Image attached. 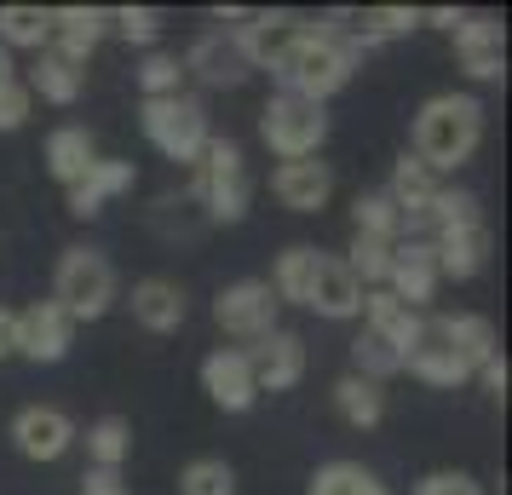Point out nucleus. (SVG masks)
Masks as SVG:
<instances>
[{"label": "nucleus", "mask_w": 512, "mask_h": 495, "mask_svg": "<svg viewBox=\"0 0 512 495\" xmlns=\"http://www.w3.org/2000/svg\"><path fill=\"white\" fill-rule=\"evenodd\" d=\"M363 52H369V41L357 29H346L340 18H323V24H305V35L288 47V58L271 75L282 81V93L305 98V104H328L334 93L351 87Z\"/></svg>", "instance_id": "nucleus-1"}, {"label": "nucleus", "mask_w": 512, "mask_h": 495, "mask_svg": "<svg viewBox=\"0 0 512 495\" xmlns=\"http://www.w3.org/2000/svg\"><path fill=\"white\" fill-rule=\"evenodd\" d=\"M484 144V104L478 93H438L420 104L415 116V162H426L432 173H455L478 156Z\"/></svg>", "instance_id": "nucleus-2"}, {"label": "nucleus", "mask_w": 512, "mask_h": 495, "mask_svg": "<svg viewBox=\"0 0 512 495\" xmlns=\"http://www.w3.org/2000/svg\"><path fill=\"white\" fill-rule=\"evenodd\" d=\"M52 306L64 311L70 323H98L104 311L116 306V265L104 248H87L75 242L58 254V271H52Z\"/></svg>", "instance_id": "nucleus-3"}, {"label": "nucleus", "mask_w": 512, "mask_h": 495, "mask_svg": "<svg viewBox=\"0 0 512 495\" xmlns=\"http://www.w3.org/2000/svg\"><path fill=\"white\" fill-rule=\"evenodd\" d=\"M190 196L208 208L213 225H242V219H248V202H254V179H248L242 144L208 139L202 162H196V179H190Z\"/></svg>", "instance_id": "nucleus-4"}, {"label": "nucleus", "mask_w": 512, "mask_h": 495, "mask_svg": "<svg viewBox=\"0 0 512 495\" xmlns=\"http://www.w3.org/2000/svg\"><path fill=\"white\" fill-rule=\"evenodd\" d=\"M139 127H144V139L156 144V150H162L167 162H185V167H196V162H202V150H208V139H213L208 104H202L196 93L144 98Z\"/></svg>", "instance_id": "nucleus-5"}, {"label": "nucleus", "mask_w": 512, "mask_h": 495, "mask_svg": "<svg viewBox=\"0 0 512 495\" xmlns=\"http://www.w3.org/2000/svg\"><path fill=\"white\" fill-rule=\"evenodd\" d=\"M259 139L277 162H305L328 144V116L323 104H305L294 93H271L259 110Z\"/></svg>", "instance_id": "nucleus-6"}, {"label": "nucleus", "mask_w": 512, "mask_h": 495, "mask_svg": "<svg viewBox=\"0 0 512 495\" xmlns=\"http://www.w3.org/2000/svg\"><path fill=\"white\" fill-rule=\"evenodd\" d=\"M277 294L259 283V277H242V283L219 288V300H213V323L231 334V340H265V334L277 329Z\"/></svg>", "instance_id": "nucleus-7"}, {"label": "nucleus", "mask_w": 512, "mask_h": 495, "mask_svg": "<svg viewBox=\"0 0 512 495\" xmlns=\"http://www.w3.org/2000/svg\"><path fill=\"white\" fill-rule=\"evenodd\" d=\"M300 35H305V18L300 12H282V6L277 12H248V18L231 29V41H236V52L248 58V70H277Z\"/></svg>", "instance_id": "nucleus-8"}, {"label": "nucleus", "mask_w": 512, "mask_h": 495, "mask_svg": "<svg viewBox=\"0 0 512 495\" xmlns=\"http://www.w3.org/2000/svg\"><path fill=\"white\" fill-rule=\"evenodd\" d=\"M75 421L58 409V403H29V409H18L12 415V444H18V455L24 461H64L75 449Z\"/></svg>", "instance_id": "nucleus-9"}, {"label": "nucleus", "mask_w": 512, "mask_h": 495, "mask_svg": "<svg viewBox=\"0 0 512 495\" xmlns=\"http://www.w3.org/2000/svg\"><path fill=\"white\" fill-rule=\"evenodd\" d=\"M455 58L472 81H501L507 75V24L495 12H466L455 24Z\"/></svg>", "instance_id": "nucleus-10"}, {"label": "nucleus", "mask_w": 512, "mask_h": 495, "mask_svg": "<svg viewBox=\"0 0 512 495\" xmlns=\"http://www.w3.org/2000/svg\"><path fill=\"white\" fill-rule=\"evenodd\" d=\"M438 254H432V236H403L392 248V271H386V294L397 306L420 311L432 294H438Z\"/></svg>", "instance_id": "nucleus-11"}, {"label": "nucleus", "mask_w": 512, "mask_h": 495, "mask_svg": "<svg viewBox=\"0 0 512 495\" xmlns=\"http://www.w3.org/2000/svg\"><path fill=\"white\" fill-rule=\"evenodd\" d=\"M357 317H363V329H369L374 340H386L403 363L426 346V317L409 311V306H397L386 288H363V311H357Z\"/></svg>", "instance_id": "nucleus-12"}, {"label": "nucleus", "mask_w": 512, "mask_h": 495, "mask_svg": "<svg viewBox=\"0 0 512 495\" xmlns=\"http://www.w3.org/2000/svg\"><path fill=\"white\" fill-rule=\"evenodd\" d=\"M202 392H208L225 415H248V409L259 403L248 352H242V346H219V352H208V363H202Z\"/></svg>", "instance_id": "nucleus-13"}, {"label": "nucleus", "mask_w": 512, "mask_h": 495, "mask_svg": "<svg viewBox=\"0 0 512 495\" xmlns=\"http://www.w3.org/2000/svg\"><path fill=\"white\" fill-rule=\"evenodd\" d=\"M254 363V386L259 392H294L305 380V340L294 329H271L265 340L242 346Z\"/></svg>", "instance_id": "nucleus-14"}, {"label": "nucleus", "mask_w": 512, "mask_h": 495, "mask_svg": "<svg viewBox=\"0 0 512 495\" xmlns=\"http://www.w3.org/2000/svg\"><path fill=\"white\" fill-rule=\"evenodd\" d=\"M305 306L317 311V317H328V323H351V317L363 311V288H357V277L346 271L340 254H317V260H311Z\"/></svg>", "instance_id": "nucleus-15"}, {"label": "nucleus", "mask_w": 512, "mask_h": 495, "mask_svg": "<svg viewBox=\"0 0 512 495\" xmlns=\"http://www.w3.org/2000/svg\"><path fill=\"white\" fill-rule=\"evenodd\" d=\"M75 346V323L52 300H35L29 311H18V357L29 363H64Z\"/></svg>", "instance_id": "nucleus-16"}, {"label": "nucleus", "mask_w": 512, "mask_h": 495, "mask_svg": "<svg viewBox=\"0 0 512 495\" xmlns=\"http://www.w3.org/2000/svg\"><path fill=\"white\" fill-rule=\"evenodd\" d=\"M432 254H438V277L472 283V277L489 265V219H466V225L432 231Z\"/></svg>", "instance_id": "nucleus-17"}, {"label": "nucleus", "mask_w": 512, "mask_h": 495, "mask_svg": "<svg viewBox=\"0 0 512 495\" xmlns=\"http://www.w3.org/2000/svg\"><path fill=\"white\" fill-rule=\"evenodd\" d=\"M426 334L438 340V346H449V352L461 357L466 369L478 375L489 357H501V340H495V323H489L484 311H449V317H438V323H426Z\"/></svg>", "instance_id": "nucleus-18"}, {"label": "nucleus", "mask_w": 512, "mask_h": 495, "mask_svg": "<svg viewBox=\"0 0 512 495\" xmlns=\"http://www.w3.org/2000/svg\"><path fill=\"white\" fill-rule=\"evenodd\" d=\"M179 64H185V75H196L202 87H242V81L254 75V70H248V58L236 52V41L225 35V29H208V35H196V41H190V52L179 58Z\"/></svg>", "instance_id": "nucleus-19"}, {"label": "nucleus", "mask_w": 512, "mask_h": 495, "mask_svg": "<svg viewBox=\"0 0 512 495\" xmlns=\"http://www.w3.org/2000/svg\"><path fill=\"white\" fill-rule=\"evenodd\" d=\"M133 185H139V167H133V162L98 156V162L70 185V213H75V219H98V213L110 208L116 196H127Z\"/></svg>", "instance_id": "nucleus-20"}, {"label": "nucleus", "mask_w": 512, "mask_h": 495, "mask_svg": "<svg viewBox=\"0 0 512 495\" xmlns=\"http://www.w3.org/2000/svg\"><path fill=\"white\" fill-rule=\"evenodd\" d=\"M443 190V179L432 173L426 162H415L409 150L397 156V167H392V185H386V196H392V208L403 213V231L415 236L420 225H426V213H432V196Z\"/></svg>", "instance_id": "nucleus-21"}, {"label": "nucleus", "mask_w": 512, "mask_h": 495, "mask_svg": "<svg viewBox=\"0 0 512 495\" xmlns=\"http://www.w3.org/2000/svg\"><path fill=\"white\" fill-rule=\"evenodd\" d=\"M104 35H110V12H98V6H58L52 12V47L47 52L70 58V64H87L104 47Z\"/></svg>", "instance_id": "nucleus-22"}, {"label": "nucleus", "mask_w": 512, "mask_h": 495, "mask_svg": "<svg viewBox=\"0 0 512 495\" xmlns=\"http://www.w3.org/2000/svg\"><path fill=\"white\" fill-rule=\"evenodd\" d=\"M271 190H277L282 208L317 213V208H328V196H334V173H328V162H317V156H305V162H277Z\"/></svg>", "instance_id": "nucleus-23"}, {"label": "nucleus", "mask_w": 512, "mask_h": 495, "mask_svg": "<svg viewBox=\"0 0 512 495\" xmlns=\"http://www.w3.org/2000/svg\"><path fill=\"white\" fill-rule=\"evenodd\" d=\"M133 323L150 334H179L185 329V288L167 283V277L133 283Z\"/></svg>", "instance_id": "nucleus-24"}, {"label": "nucleus", "mask_w": 512, "mask_h": 495, "mask_svg": "<svg viewBox=\"0 0 512 495\" xmlns=\"http://www.w3.org/2000/svg\"><path fill=\"white\" fill-rule=\"evenodd\" d=\"M29 98H47V104H75L81 87H87V70L70 64V58H58V52H35V64H29Z\"/></svg>", "instance_id": "nucleus-25"}, {"label": "nucleus", "mask_w": 512, "mask_h": 495, "mask_svg": "<svg viewBox=\"0 0 512 495\" xmlns=\"http://www.w3.org/2000/svg\"><path fill=\"white\" fill-rule=\"evenodd\" d=\"M93 162H98V144H93V133H87L81 121L58 127V133L47 139V173H52V179H58L64 190H70V185H75V179H81V173H87Z\"/></svg>", "instance_id": "nucleus-26"}, {"label": "nucleus", "mask_w": 512, "mask_h": 495, "mask_svg": "<svg viewBox=\"0 0 512 495\" xmlns=\"http://www.w3.org/2000/svg\"><path fill=\"white\" fill-rule=\"evenodd\" d=\"M334 409H340L346 426L374 432V426L386 421V386H374V380H363V375H340L334 380Z\"/></svg>", "instance_id": "nucleus-27"}, {"label": "nucleus", "mask_w": 512, "mask_h": 495, "mask_svg": "<svg viewBox=\"0 0 512 495\" xmlns=\"http://www.w3.org/2000/svg\"><path fill=\"white\" fill-rule=\"evenodd\" d=\"M305 495H392V484L374 467H363V461H323L311 472Z\"/></svg>", "instance_id": "nucleus-28"}, {"label": "nucleus", "mask_w": 512, "mask_h": 495, "mask_svg": "<svg viewBox=\"0 0 512 495\" xmlns=\"http://www.w3.org/2000/svg\"><path fill=\"white\" fill-rule=\"evenodd\" d=\"M0 47L47 52L52 47V6H0Z\"/></svg>", "instance_id": "nucleus-29"}, {"label": "nucleus", "mask_w": 512, "mask_h": 495, "mask_svg": "<svg viewBox=\"0 0 512 495\" xmlns=\"http://www.w3.org/2000/svg\"><path fill=\"white\" fill-rule=\"evenodd\" d=\"M351 236L403 242V213L392 208V196H386V190H357V202H351Z\"/></svg>", "instance_id": "nucleus-30"}, {"label": "nucleus", "mask_w": 512, "mask_h": 495, "mask_svg": "<svg viewBox=\"0 0 512 495\" xmlns=\"http://www.w3.org/2000/svg\"><path fill=\"white\" fill-rule=\"evenodd\" d=\"M311 260H317V248H305V242H294V248H282L277 265H271V294H277V306H305V283H311Z\"/></svg>", "instance_id": "nucleus-31"}, {"label": "nucleus", "mask_w": 512, "mask_h": 495, "mask_svg": "<svg viewBox=\"0 0 512 495\" xmlns=\"http://www.w3.org/2000/svg\"><path fill=\"white\" fill-rule=\"evenodd\" d=\"M403 369H409L415 380H426V386H443V392H449V386H466V380H472V369H466V363H461L455 352H449V346H438L432 334H426V346H420V352L409 357Z\"/></svg>", "instance_id": "nucleus-32"}, {"label": "nucleus", "mask_w": 512, "mask_h": 495, "mask_svg": "<svg viewBox=\"0 0 512 495\" xmlns=\"http://www.w3.org/2000/svg\"><path fill=\"white\" fill-rule=\"evenodd\" d=\"M127 455H133V426L121 421V415H104V421L87 426V461H93V467L121 472Z\"/></svg>", "instance_id": "nucleus-33"}, {"label": "nucleus", "mask_w": 512, "mask_h": 495, "mask_svg": "<svg viewBox=\"0 0 512 495\" xmlns=\"http://www.w3.org/2000/svg\"><path fill=\"white\" fill-rule=\"evenodd\" d=\"M392 248H397V242L351 236V248L340 254V260H346V271L357 277V288H386V271H392Z\"/></svg>", "instance_id": "nucleus-34"}, {"label": "nucleus", "mask_w": 512, "mask_h": 495, "mask_svg": "<svg viewBox=\"0 0 512 495\" xmlns=\"http://www.w3.org/2000/svg\"><path fill=\"white\" fill-rule=\"evenodd\" d=\"M179 495H236V472L219 455H196L179 472Z\"/></svg>", "instance_id": "nucleus-35"}, {"label": "nucleus", "mask_w": 512, "mask_h": 495, "mask_svg": "<svg viewBox=\"0 0 512 495\" xmlns=\"http://www.w3.org/2000/svg\"><path fill=\"white\" fill-rule=\"evenodd\" d=\"M351 363H357L351 375L374 380V386H386V380H392V375H403V357H397L392 346H386V340H374L369 329H363V334H357V340H351Z\"/></svg>", "instance_id": "nucleus-36"}, {"label": "nucleus", "mask_w": 512, "mask_h": 495, "mask_svg": "<svg viewBox=\"0 0 512 495\" xmlns=\"http://www.w3.org/2000/svg\"><path fill=\"white\" fill-rule=\"evenodd\" d=\"M409 29H420V6H369L357 35H363L369 47H380V41H397V35H409Z\"/></svg>", "instance_id": "nucleus-37"}, {"label": "nucleus", "mask_w": 512, "mask_h": 495, "mask_svg": "<svg viewBox=\"0 0 512 495\" xmlns=\"http://www.w3.org/2000/svg\"><path fill=\"white\" fill-rule=\"evenodd\" d=\"M139 87H144V98H173V93H185V64H179L173 52H144Z\"/></svg>", "instance_id": "nucleus-38"}, {"label": "nucleus", "mask_w": 512, "mask_h": 495, "mask_svg": "<svg viewBox=\"0 0 512 495\" xmlns=\"http://www.w3.org/2000/svg\"><path fill=\"white\" fill-rule=\"evenodd\" d=\"M110 29L127 47H156L162 41V12L156 6H121V12H110Z\"/></svg>", "instance_id": "nucleus-39"}, {"label": "nucleus", "mask_w": 512, "mask_h": 495, "mask_svg": "<svg viewBox=\"0 0 512 495\" xmlns=\"http://www.w3.org/2000/svg\"><path fill=\"white\" fill-rule=\"evenodd\" d=\"M466 219H484V202H478L472 190L443 185L438 196H432V213H426V225H432V231H443V225H466Z\"/></svg>", "instance_id": "nucleus-40"}, {"label": "nucleus", "mask_w": 512, "mask_h": 495, "mask_svg": "<svg viewBox=\"0 0 512 495\" xmlns=\"http://www.w3.org/2000/svg\"><path fill=\"white\" fill-rule=\"evenodd\" d=\"M29 110H35L29 87L24 81H6V87H0V133H18V127L29 121Z\"/></svg>", "instance_id": "nucleus-41"}, {"label": "nucleus", "mask_w": 512, "mask_h": 495, "mask_svg": "<svg viewBox=\"0 0 512 495\" xmlns=\"http://www.w3.org/2000/svg\"><path fill=\"white\" fill-rule=\"evenodd\" d=\"M415 495H489L472 472H426L415 484Z\"/></svg>", "instance_id": "nucleus-42"}, {"label": "nucleus", "mask_w": 512, "mask_h": 495, "mask_svg": "<svg viewBox=\"0 0 512 495\" xmlns=\"http://www.w3.org/2000/svg\"><path fill=\"white\" fill-rule=\"evenodd\" d=\"M81 495H127V484H121V472H110V467H87L81 472Z\"/></svg>", "instance_id": "nucleus-43"}, {"label": "nucleus", "mask_w": 512, "mask_h": 495, "mask_svg": "<svg viewBox=\"0 0 512 495\" xmlns=\"http://www.w3.org/2000/svg\"><path fill=\"white\" fill-rule=\"evenodd\" d=\"M466 12L461 6H432V12H420V24H432V29H449V35H455V24H461Z\"/></svg>", "instance_id": "nucleus-44"}, {"label": "nucleus", "mask_w": 512, "mask_h": 495, "mask_svg": "<svg viewBox=\"0 0 512 495\" xmlns=\"http://www.w3.org/2000/svg\"><path fill=\"white\" fill-rule=\"evenodd\" d=\"M478 380H484L489 392H495V398H501V392H507V357H489L484 369H478Z\"/></svg>", "instance_id": "nucleus-45"}, {"label": "nucleus", "mask_w": 512, "mask_h": 495, "mask_svg": "<svg viewBox=\"0 0 512 495\" xmlns=\"http://www.w3.org/2000/svg\"><path fill=\"white\" fill-rule=\"evenodd\" d=\"M12 352H18V311L0 306V357H12Z\"/></svg>", "instance_id": "nucleus-46"}, {"label": "nucleus", "mask_w": 512, "mask_h": 495, "mask_svg": "<svg viewBox=\"0 0 512 495\" xmlns=\"http://www.w3.org/2000/svg\"><path fill=\"white\" fill-rule=\"evenodd\" d=\"M6 81H18V70H12V52L0 47V87H6Z\"/></svg>", "instance_id": "nucleus-47"}]
</instances>
